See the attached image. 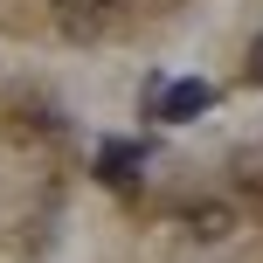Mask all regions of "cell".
<instances>
[{
  "mask_svg": "<svg viewBox=\"0 0 263 263\" xmlns=\"http://www.w3.org/2000/svg\"><path fill=\"white\" fill-rule=\"evenodd\" d=\"M145 104H153V118L187 125V118H201V111L215 104V83H201V77H187V83H145Z\"/></svg>",
  "mask_w": 263,
  "mask_h": 263,
  "instance_id": "cell-1",
  "label": "cell"
},
{
  "mask_svg": "<svg viewBox=\"0 0 263 263\" xmlns=\"http://www.w3.org/2000/svg\"><path fill=\"white\" fill-rule=\"evenodd\" d=\"M139 166H145V145L139 139H104V145H97V180H104V187H132Z\"/></svg>",
  "mask_w": 263,
  "mask_h": 263,
  "instance_id": "cell-2",
  "label": "cell"
},
{
  "mask_svg": "<svg viewBox=\"0 0 263 263\" xmlns=\"http://www.w3.org/2000/svg\"><path fill=\"white\" fill-rule=\"evenodd\" d=\"M187 236H194V242H229V236H236V208H222V201L187 208Z\"/></svg>",
  "mask_w": 263,
  "mask_h": 263,
  "instance_id": "cell-3",
  "label": "cell"
},
{
  "mask_svg": "<svg viewBox=\"0 0 263 263\" xmlns=\"http://www.w3.org/2000/svg\"><path fill=\"white\" fill-rule=\"evenodd\" d=\"M111 7H118V0H55V14H63L69 35H97V28L111 21Z\"/></svg>",
  "mask_w": 263,
  "mask_h": 263,
  "instance_id": "cell-4",
  "label": "cell"
},
{
  "mask_svg": "<svg viewBox=\"0 0 263 263\" xmlns=\"http://www.w3.org/2000/svg\"><path fill=\"white\" fill-rule=\"evenodd\" d=\"M250 83H263V35L250 42Z\"/></svg>",
  "mask_w": 263,
  "mask_h": 263,
  "instance_id": "cell-5",
  "label": "cell"
}]
</instances>
